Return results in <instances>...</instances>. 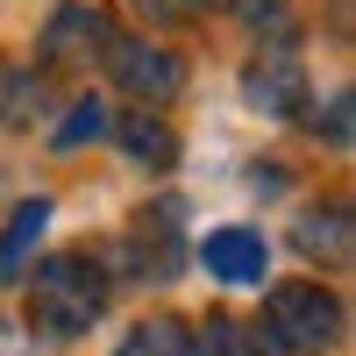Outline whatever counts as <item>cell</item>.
<instances>
[{
    "label": "cell",
    "mask_w": 356,
    "mask_h": 356,
    "mask_svg": "<svg viewBox=\"0 0 356 356\" xmlns=\"http://www.w3.org/2000/svg\"><path fill=\"white\" fill-rule=\"evenodd\" d=\"M100 307H107V271L86 250H65V257L36 264V278H29V328L36 335L72 342L100 321Z\"/></svg>",
    "instance_id": "6da1fadb"
},
{
    "label": "cell",
    "mask_w": 356,
    "mask_h": 356,
    "mask_svg": "<svg viewBox=\"0 0 356 356\" xmlns=\"http://www.w3.org/2000/svg\"><path fill=\"white\" fill-rule=\"evenodd\" d=\"M257 328L278 342V356H321V349L342 342V300H335L328 285L292 278V285H271V300H264V321H257Z\"/></svg>",
    "instance_id": "7a4b0ae2"
},
{
    "label": "cell",
    "mask_w": 356,
    "mask_h": 356,
    "mask_svg": "<svg viewBox=\"0 0 356 356\" xmlns=\"http://www.w3.org/2000/svg\"><path fill=\"white\" fill-rule=\"evenodd\" d=\"M107 72H114V86H122L129 100H143V107H164L178 86H186L178 50H164V43H136V36H114V43H107Z\"/></svg>",
    "instance_id": "3957f363"
},
{
    "label": "cell",
    "mask_w": 356,
    "mask_h": 356,
    "mask_svg": "<svg viewBox=\"0 0 356 356\" xmlns=\"http://www.w3.org/2000/svg\"><path fill=\"white\" fill-rule=\"evenodd\" d=\"M243 93H250V107H264V114H300L307 107V65H300V50H264L257 65L243 72Z\"/></svg>",
    "instance_id": "277c9868"
},
{
    "label": "cell",
    "mask_w": 356,
    "mask_h": 356,
    "mask_svg": "<svg viewBox=\"0 0 356 356\" xmlns=\"http://www.w3.org/2000/svg\"><path fill=\"white\" fill-rule=\"evenodd\" d=\"M200 257H207V271L228 278V285H264V235H250V228H214Z\"/></svg>",
    "instance_id": "5b68a950"
},
{
    "label": "cell",
    "mask_w": 356,
    "mask_h": 356,
    "mask_svg": "<svg viewBox=\"0 0 356 356\" xmlns=\"http://www.w3.org/2000/svg\"><path fill=\"white\" fill-rule=\"evenodd\" d=\"M292 243L307 257H321V264H342L349 257V207H314V214H300Z\"/></svg>",
    "instance_id": "8992f818"
},
{
    "label": "cell",
    "mask_w": 356,
    "mask_h": 356,
    "mask_svg": "<svg viewBox=\"0 0 356 356\" xmlns=\"http://www.w3.org/2000/svg\"><path fill=\"white\" fill-rule=\"evenodd\" d=\"M114 136H122V150H129L136 164H171V157H178V136L157 122L150 107H129L122 122H114Z\"/></svg>",
    "instance_id": "52a82bcc"
},
{
    "label": "cell",
    "mask_w": 356,
    "mask_h": 356,
    "mask_svg": "<svg viewBox=\"0 0 356 356\" xmlns=\"http://www.w3.org/2000/svg\"><path fill=\"white\" fill-rule=\"evenodd\" d=\"M114 356H200V342L178 328L171 314H157V321H136V328L122 335V349Z\"/></svg>",
    "instance_id": "ba28073f"
},
{
    "label": "cell",
    "mask_w": 356,
    "mask_h": 356,
    "mask_svg": "<svg viewBox=\"0 0 356 356\" xmlns=\"http://www.w3.org/2000/svg\"><path fill=\"white\" fill-rule=\"evenodd\" d=\"M43 221H50V200H29V207H15L8 235H0V271H22V264H29V250H36Z\"/></svg>",
    "instance_id": "9c48e42d"
},
{
    "label": "cell",
    "mask_w": 356,
    "mask_h": 356,
    "mask_svg": "<svg viewBox=\"0 0 356 356\" xmlns=\"http://www.w3.org/2000/svg\"><path fill=\"white\" fill-rule=\"evenodd\" d=\"M93 136H107V107H100V100H79V107L65 114V129H57V143L72 150V143H93Z\"/></svg>",
    "instance_id": "30bf717a"
},
{
    "label": "cell",
    "mask_w": 356,
    "mask_h": 356,
    "mask_svg": "<svg viewBox=\"0 0 356 356\" xmlns=\"http://www.w3.org/2000/svg\"><path fill=\"white\" fill-rule=\"evenodd\" d=\"M221 15H235V22H278L285 15V0H214Z\"/></svg>",
    "instance_id": "8fae6325"
},
{
    "label": "cell",
    "mask_w": 356,
    "mask_h": 356,
    "mask_svg": "<svg viewBox=\"0 0 356 356\" xmlns=\"http://www.w3.org/2000/svg\"><path fill=\"white\" fill-rule=\"evenodd\" d=\"M328 136H335V143L349 136V93H335V107H328Z\"/></svg>",
    "instance_id": "7c38bea8"
},
{
    "label": "cell",
    "mask_w": 356,
    "mask_h": 356,
    "mask_svg": "<svg viewBox=\"0 0 356 356\" xmlns=\"http://www.w3.org/2000/svg\"><path fill=\"white\" fill-rule=\"evenodd\" d=\"M8 86H15V79H8V65H0V100H8Z\"/></svg>",
    "instance_id": "4fadbf2b"
},
{
    "label": "cell",
    "mask_w": 356,
    "mask_h": 356,
    "mask_svg": "<svg viewBox=\"0 0 356 356\" xmlns=\"http://www.w3.org/2000/svg\"><path fill=\"white\" fill-rule=\"evenodd\" d=\"M0 349H8V328H0Z\"/></svg>",
    "instance_id": "5bb4252c"
}]
</instances>
